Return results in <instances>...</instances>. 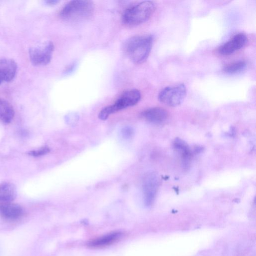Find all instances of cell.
<instances>
[{
  "mask_svg": "<svg viewBox=\"0 0 256 256\" xmlns=\"http://www.w3.org/2000/svg\"><path fill=\"white\" fill-rule=\"evenodd\" d=\"M60 1L58 0H48L46 1V3L50 6H52L56 4H58Z\"/></svg>",
  "mask_w": 256,
  "mask_h": 256,
  "instance_id": "ffe728a7",
  "label": "cell"
},
{
  "mask_svg": "<svg viewBox=\"0 0 256 256\" xmlns=\"http://www.w3.org/2000/svg\"><path fill=\"white\" fill-rule=\"evenodd\" d=\"M23 212L22 207L18 204L8 202L0 204V214L6 219L16 220L22 215Z\"/></svg>",
  "mask_w": 256,
  "mask_h": 256,
  "instance_id": "7c38bea8",
  "label": "cell"
},
{
  "mask_svg": "<svg viewBox=\"0 0 256 256\" xmlns=\"http://www.w3.org/2000/svg\"><path fill=\"white\" fill-rule=\"evenodd\" d=\"M14 115L12 106L6 100L0 98V120L4 124L11 122Z\"/></svg>",
  "mask_w": 256,
  "mask_h": 256,
  "instance_id": "5bb4252c",
  "label": "cell"
},
{
  "mask_svg": "<svg viewBox=\"0 0 256 256\" xmlns=\"http://www.w3.org/2000/svg\"><path fill=\"white\" fill-rule=\"evenodd\" d=\"M158 186V176L156 173H150L144 178L142 190L144 203L146 206H150L152 204Z\"/></svg>",
  "mask_w": 256,
  "mask_h": 256,
  "instance_id": "52a82bcc",
  "label": "cell"
},
{
  "mask_svg": "<svg viewBox=\"0 0 256 256\" xmlns=\"http://www.w3.org/2000/svg\"><path fill=\"white\" fill-rule=\"evenodd\" d=\"M122 136L124 139H130L132 138L134 134V130L130 126H125L123 128L120 132Z\"/></svg>",
  "mask_w": 256,
  "mask_h": 256,
  "instance_id": "ac0fdd59",
  "label": "cell"
},
{
  "mask_svg": "<svg viewBox=\"0 0 256 256\" xmlns=\"http://www.w3.org/2000/svg\"><path fill=\"white\" fill-rule=\"evenodd\" d=\"M141 94L136 89L128 90L123 92L112 105L104 108L98 114L100 119L104 120L110 115L119 110L136 104L140 100Z\"/></svg>",
  "mask_w": 256,
  "mask_h": 256,
  "instance_id": "277c9868",
  "label": "cell"
},
{
  "mask_svg": "<svg viewBox=\"0 0 256 256\" xmlns=\"http://www.w3.org/2000/svg\"><path fill=\"white\" fill-rule=\"evenodd\" d=\"M16 196V190L15 186L10 182L0 184V203L11 202Z\"/></svg>",
  "mask_w": 256,
  "mask_h": 256,
  "instance_id": "4fadbf2b",
  "label": "cell"
},
{
  "mask_svg": "<svg viewBox=\"0 0 256 256\" xmlns=\"http://www.w3.org/2000/svg\"><path fill=\"white\" fill-rule=\"evenodd\" d=\"M17 70L18 66L14 60L0 58V85L12 80L16 76Z\"/></svg>",
  "mask_w": 256,
  "mask_h": 256,
  "instance_id": "ba28073f",
  "label": "cell"
},
{
  "mask_svg": "<svg viewBox=\"0 0 256 256\" xmlns=\"http://www.w3.org/2000/svg\"><path fill=\"white\" fill-rule=\"evenodd\" d=\"M122 235L120 232H112L88 242L87 246L93 248L108 246L119 240Z\"/></svg>",
  "mask_w": 256,
  "mask_h": 256,
  "instance_id": "8fae6325",
  "label": "cell"
},
{
  "mask_svg": "<svg viewBox=\"0 0 256 256\" xmlns=\"http://www.w3.org/2000/svg\"><path fill=\"white\" fill-rule=\"evenodd\" d=\"M75 67V65L74 64H72L70 66H69L67 68L66 70L64 71V72L66 74H69L70 73V72H72V70H74V68Z\"/></svg>",
  "mask_w": 256,
  "mask_h": 256,
  "instance_id": "44dd1931",
  "label": "cell"
},
{
  "mask_svg": "<svg viewBox=\"0 0 256 256\" xmlns=\"http://www.w3.org/2000/svg\"><path fill=\"white\" fill-rule=\"evenodd\" d=\"M94 5L90 0H76L67 3L60 12L62 20L70 22H78L89 19L93 14Z\"/></svg>",
  "mask_w": 256,
  "mask_h": 256,
  "instance_id": "7a4b0ae2",
  "label": "cell"
},
{
  "mask_svg": "<svg viewBox=\"0 0 256 256\" xmlns=\"http://www.w3.org/2000/svg\"><path fill=\"white\" fill-rule=\"evenodd\" d=\"M186 94L185 85L184 84H180L164 88L160 92L158 99L162 103L174 107L182 103Z\"/></svg>",
  "mask_w": 256,
  "mask_h": 256,
  "instance_id": "5b68a950",
  "label": "cell"
},
{
  "mask_svg": "<svg viewBox=\"0 0 256 256\" xmlns=\"http://www.w3.org/2000/svg\"><path fill=\"white\" fill-rule=\"evenodd\" d=\"M155 5L152 1L140 2L128 9L122 16V21L128 26H136L148 20L153 14Z\"/></svg>",
  "mask_w": 256,
  "mask_h": 256,
  "instance_id": "3957f363",
  "label": "cell"
},
{
  "mask_svg": "<svg viewBox=\"0 0 256 256\" xmlns=\"http://www.w3.org/2000/svg\"><path fill=\"white\" fill-rule=\"evenodd\" d=\"M78 120V116L75 115H69L67 116L66 118V121L69 124H74V123L76 122Z\"/></svg>",
  "mask_w": 256,
  "mask_h": 256,
  "instance_id": "d6986e66",
  "label": "cell"
},
{
  "mask_svg": "<svg viewBox=\"0 0 256 256\" xmlns=\"http://www.w3.org/2000/svg\"><path fill=\"white\" fill-rule=\"evenodd\" d=\"M54 44L51 41L44 42L40 46L31 47L28 50L30 60L34 66H45L52 60Z\"/></svg>",
  "mask_w": 256,
  "mask_h": 256,
  "instance_id": "8992f818",
  "label": "cell"
},
{
  "mask_svg": "<svg viewBox=\"0 0 256 256\" xmlns=\"http://www.w3.org/2000/svg\"><path fill=\"white\" fill-rule=\"evenodd\" d=\"M248 38L244 33H238L229 41L221 46L218 52L224 56L229 55L242 48L246 43Z\"/></svg>",
  "mask_w": 256,
  "mask_h": 256,
  "instance_id": "9c48e42d",
  "label": "cell"
},
{
  "mask_svg": "<svg viewBox=\"0 0 256 256\" xmlns=\"http://www.w3.org/2000/svg\"><path fill=\"white\" fill-rule=\"evenodd\" d=\"M174 147L185 161L190 160L192 155V150L186 142L180 138H176L174 142Z\"/></svg>",
  "mask_w": 256,
  "mask_h": 256,
  "instance_id": "9a60e30c",
  "label": "cell"
},
{
  "mask_svg": "<svg viewBox=\"0 0 256 256\" xmlns=\"http://www.w3.org/2000/svg\"><path fill=\"white\" fill-rule=\"evenodd\" d=\"M142 114L147 121L158 124L164 123L168 118V112L165 109L159 107L148 109Z\"/></svg>",
  "mask_w": 256,
  "mask_h": 256,
  "instance_id": "30bf717a",
  "label": "cell"
},
{
  "mask_svg": "<svg viewBox=\"0 0 256 256\" xmlns=\"http://www.w3.org/2000/svg\"><path fill=\"white\" fill-rule=\"evenodd\" d=\"M152 43L153 37L151 35L134 36L124 44V52L132 62L140 64L148 56Z\"/></svg>",
  "mask_w": 256,
  "mask_h": 256,
  "instance_id": "6da1fadb",
  "label": "cell"
},
{
  "mask_svg": "<svg viewBox=\"0 0 256 256\" xmlns=\"http://www.w3.org/2000/svg\"><path fill=\"white\" fill-rule=\"evenodd\" d=\"M50 149L48 146H43L40 148L30 150L28 152V154L33 156H39L48 153Z\"/></svg>",
  "mask_w": 256,
  "mask_h": 256,
  "instance_id": "e0dca14e",
  "label": "cell"
},
{
  "mask_svg": "<svg viewBox=\"0 0 256 256\" xmlns=\"http://www.w3.org/2000/svg\"><path fill=\"white\" fill-rule=\"evenodd\" d=\"M246 63L244 61H238L226 66L223 70L228 74H236L243 71L246 68Z\"/></svg>",
  "mask_w": 256,
  "mask_h": 256,
  "instance_id": "2e32d148",
  "label": "cell"
}]
</instances>
